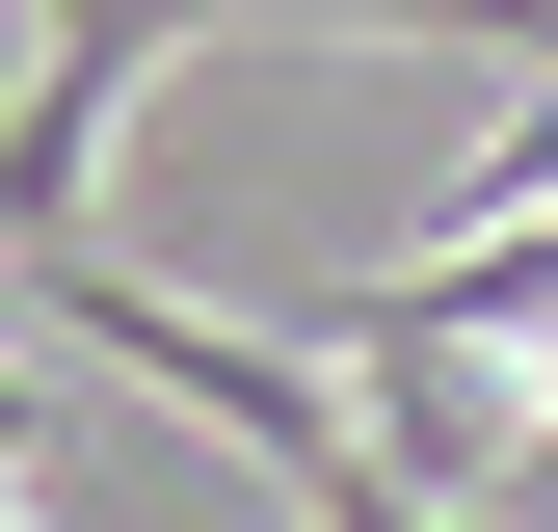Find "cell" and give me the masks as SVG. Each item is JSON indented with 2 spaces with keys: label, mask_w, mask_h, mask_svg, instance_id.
<instances>
[{
  "label": "cell",
  "mask_w": 558,
  "mask_h": 532,
  "mask_svg": "<svg viewBox=\"0 0 558 532\" xmlns=\"http://www.w3.org/2000/svg\"><path fill=\"white\" fill-rule=\"evenodd\" d=\"M186 27H240V0H27V133H0V240H81V186H107V107L160 81Z\"/></svg>",
  "instance_id": "6da1fadb"
}]
</instances>
